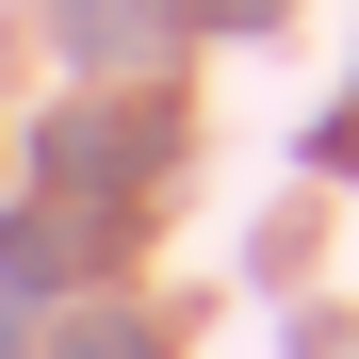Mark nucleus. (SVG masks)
Here are the masks:
<instances>
[{"mask_svg":"<svg viewBox=\"0 0 359 359\" xmlns=\"http://www.w3.org/2000/svg\"><path fill=\"white\" fill-rule=\"evenodd\" d=\"M66 359H147V343L114 327V311H82V327H66Z\"/></svg>","mask_w":359,"mask_h":359,"instance_id":"nucleus-4","label":"nucleus"},{"mask_svg":"<svg viewBox=\"0 0 359 359\" xmlns=\"http://www.w3.org/2000/svg\"><path fill=\"white\" fill-rule=\"evenodd\" d=\"M212 17H278V0H212Z\"/></svg>","mask_w":359,"mask_h":359,"instance_id":"nucleus-5","label":"nucleus"},{"mask_svg":"<svg viewBox=\"0 0 359 359\" xmlns=\"http://www.w3.org/2000/svg\"><path fill=\"white\" fill-rule=\"evenodd\" d=\"M147 114H49V180H147Z\"/></svg>","mask_w":359,"mask_h":359,"instance_id":"nucleus-1","label":"nucleus"},{"mask_svg":"<svg viewBox=\"0 0 359 359\" xmlns=\"http://www.w3.org/2000/svg\"><path fill=\"white\" fill-rule=\"evenodd\" d=\"M49 278H66V229L49 212H0V294H49Z\"/></svg>","mask_w":359,"mask_h":359,"instance_id":"nucleus-3","label":"nucleus"},{"mask_svg":"<svg viewBox=\"0 0 359 359\" xmlns=\"http://www.w3.org/2000/svg\"><path fill=\"white\" fill-rule=\"evenodd\" d=\"M163 33H180L163 0H66V49H82V66H147Z\"/></svg>","mask_w":359,"mask_h":359,"instance_id":"nucleus-2","label":"nucleus"}]
</instances>
